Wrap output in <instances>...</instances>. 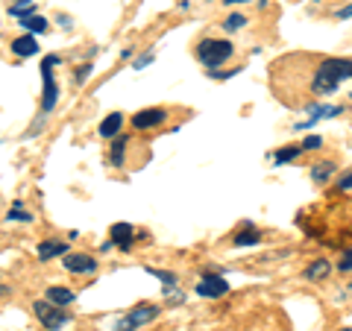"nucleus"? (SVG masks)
Wrapping results in <instances>:
<instances>
[{
  "mask_svg": "<svg viewBox=\"0 0 352 331\" xmlns=\"http://www.w3.org/2000/svg\"><path fill=\"white\" fill-rule=\"evenodd\" d=\"M344 80H352V62L349 59H326L320 68H317L311 88H314V94H332Z\"/></svg>",
  "mask_w": 352,
  "mask_h": 331,
  "instance_id": "nucleus-1",
  "label": "nucleus"
},
{
  "mask_svg": "<svg viewBox=\"0 0 352 331\" xmlns=\"http://www.w3.org/2000/svg\"><path fill=\"white\" fill-rule=\"evenodd\" d=\"M229 56H232V44L229 41L206 38V41H200V47H197V59H200L206 68H217V65H223Z\"/></svg>",
  "mask_w": 352,
  "mask_h": 331,
  "instance_id": "nucleus-2",
  "label": "nucleus"
},
{
  "mask_svg": "<svg viewBox=\"0 0 352 331\" xmlns=\"http://www.w3.org/2000/svg\"><path fill=\"white\" fill-rule=\"evenodd\" d=\"M32 311H36V317H38V323L44 326V328H50V331H59L65 323H68V314L62 311L59 305H53V302H36L32 305Z\"/></svg>",
  "mask_w": 352,
  "mask_h": 331,
  "instance_id": "nucleus-3",
  "label": "nucleus"
},
{
  "mask_svg": "<svg viewBox=\"0 0 352 331\" xmlns=\"http://www.w3.org/2000/svg\"><path fill=\"white\" fill-rule=\"evenodd\" d=\"M156 317H159L156 305H138V308H132L124 319H120V323L115 326V331H135L138 326H147L150 319H156Z\"/></svg>",
  "mask_w": 352,
  "mask_h": 331,
  "instance_id": "nucleus-4",
  "label": "nucleus"
},
{
  "mask_svg": "<svg viewBox=\"0 0 352 331\" xmlns=\"http://www.w3.org/2000/svg\"><path fill=\"white\" fill-rule=\"evenodd\" d=\"M59 62V56H47L41 62V73H44V103H41V109L44 112H50L53 106H56V80H53V65Z\"/></svg>",
  "mask_w": 352,
  "mask_h": 331,
  "instance_id": "nucleus-5",
  "label": "nucleus"
},
{
  "mask_svg": "<svg viewBox=\"0 0 352 331\" xmlns=\"http://www.w3.org/2000/svg\"><path fill=\"white\" fill-rule=\"evenodd\" d=\"M226 290H229L226 279H223V275H214V273H206L203 279H200V284H197V293L206 296V299H214V296H223Z\"/></svg>",
  "mask_w": 352,
  "mask_h": 331,
  "instance_id": "nucleus-6",
  "label": "nucleus"
},
{
  "mask_svg": "<svg viewBox=\"0 0 352 331\" xmlns=\"http://www.w3.org/2000/svg\"><path fill=\"white\" fill-rule=\"evenodd\" d=\"M62 264L68 273H94L97 270V261L91 255H65Z\"/></svg>",
  "mask_w": 352,
  "mask_h": 331,
  "instance_id": "nucleus-7",
  "label": "nucleus"
},
{
  "mask_svg": "<svg viewBox=\"0 0 352 331\" xmlns=\"http://www.w3.org/2000/svg\"><path fill=\"white\" fill-rule=\"evenodd\" d=\"M164 120V112L162 109H144V112H138L132 117V126L135 129H150V126H159Z\"/></svg>",
  "mask_w": 352,
  "mask_h": 331,
  "instance_id": "nucleus-8",
  "label": "nucleus"
},
{
  "mask_svg": "<svg viewBox=\"0 0 352 331\" xmlns=\"http://www.w3.org/2000/svg\"><path fill=\"white\" fill-rule=\"evenodd\" d=\"M65 252H68V244H62V240H44V244H38V261L59 258Z\"/></svg>",
  "mask_w": 352,
  "mask_h": 331,
  "instance_id": "nucleus-9",
  "label": "nucleus"
},
{
  "mask_svg": "<svg viewBox=\"0 0 352 331\" xmlns=\"http://www.w3.org/2000/svg\"><path fill=\"white\" fill-rule=\"evenodd\" d=\"M329 273H332V264H329L326 258H317L311 267L305 270V279H308V282H320V279H326Z\"/></svg>",
  "mask_w": 352,
  "mask_h": 331,
  "instance_id": "nucleus-10",
  "label": "nucleus"
},
{
  "mask_svg": "<svg viewBox=\"0 0 352 331\" xmlns=\"http://www.w3.org/2000/svg\"><path fill=\"white\" fill-rule=\"evenodd\" d=\"M308 115H311V120H302L300 126H311L314 120H320V117H335V115H340V109L338 106H311Z\"/></svg>",
  "mask_w": 352,
  "mask_h": 331,
  "instance_id": "nucleus-11",
  "label": "nucleus"
},
{
  "mask_svg": "<svg viewBox=\"0 0 352 331\" xmlns=\"http://www.w3.org/2000/svg\"><path fill=\"white\" fill-rule=\"evenodd\" d=\"M12 50L18 53V56H32V53L38 50V44H36V38H32V36H21V38L12 41Z\"/></svg>",
  "mask_w": 352,
  "mask_h": 331,
  "instance_id": "nucleus-12",
  "label": "nucleus"
},
{
  "mask_svg": "<svg viewBox=\"0 0 352 331\" xmlns=\"http://www.w3.org/2000/svg\"><path fill=\"white\" fill-rule=\"evenodd\" d=\"M129 240H132V226L129 223H115L112 226V244L129 247Z\"/></svg>",
  "mask_w": 352,
  "mask_h": 331,
  "instance_id": "nucleus-13",
  "label": "nucleus"
},
{
  "mask_svg": "<svg viewBox=\"0 0 352 331\" xmlns=\"http://www.w3.org/2000/svg\"><path fill=\"white\" fill-rule=\"evenodd\" d=\"M120 124H124V117H120L118 112H115V115H109L103 124H100V135H103V138H112L115 132L120 129Z\"/></svg>",
  "mask_w": 352,
  "mask_h": 331,
  "instance_id": "nucleus-14",
  "label": "nucleus"
},
{
  "mask_svg": "<svg viewBox=\"0 0 352 331\" xmlns=\"http://www.w3.org/2000/svg\"><path fill=\"white\" fill-rule=\"evenodd\" d=\"M47 299H50L53 305H71V302H74V293L65 290V288H50V290H47Z\"/></svg>",
  "mask_w": 352,
  "mask_h": 331,
  "instance_id": "nucleus-15",
  "label": "nucleus"
},
{
  "mask_svg": "<svg viewBox=\"0 0 352 331\" xmlns=\"http://www.w3.org/2000/svg\"><path fill=\"white\" fill-rule=\"evenodd\" d=\"M332 173H335V164H332V161H320V164H314L311 179H314V182H326Z\"/></svg>",
  "mask_w": 352,
  "mask_h": 331,
  "instance_id": "nucleus-16",
  "label": "nucleus"
},
{
  "mask_svg": "<svg viewBox=\"0 0 352 331\" xmlns=\"http://www.w3.org/2000/svg\"><path fill=\"white\" fill-rule=\"evenodd\" d=\"M252 244H258V231L252 229V226L235 235V247H252Z\"/></svg>",
  "mask_w": 352,
  "mask_h": 331,
  "instance_id": "nucleus-17",
  "label": "nucleus"
},
{
  "mask_svg": "<svg viewBox=\"0 0 352 331\" xmlns=\"http://www.w3.org/2000/svg\"><path fill=\"white\" fill-rule=\"evenodd\" d=\"M32 12H36V3H30V0H18V3L12 6V18H18V21L30 18Z\"/></svg>",
  "mask_w": 352,
  "mask_h": 331,
  "instance_id": "nucleus-18",
  "label": "nucleus"
},
{
  "mask_svg": "<svg viewBox=\"0 0 352 331\" xmlns=\"http://www.w3.org/2000/svg\"><path fill=\"white\" fill-rule=\"evenodd\" d=\"M21 27H27L30 32H44V30H47V21L38 18V15H30V18L21 21Z\"/></svg>",
  "mask_w": 352,
  "mask_h": 331,
  "instance_id": "nucleus-19",
  "label": "nucleus"
},
{
  "mask_svg": "<svg viewBox=\"0 0 352 331\" xmlns=\"http://www.w3.org/2000/svg\"><path fill=\"white\" fill-rule=\"evenodd\" d=\"M302 152V147H285V150H279L276 156H273V161L276 164H285V161H291V159H296Z\"/></svg>",
  "mask_w": 352,
  "mask_h": 331,
  "instance_id": "nucleus-20",
  "label": "nucleus"
},
{
  "mask_svg": "<svg viewBox=\"0 0 352 331\" xmlns=\"http://www.w3.org/2000/svg\"><path fill=\"white\" fill-rule=\"evenodd\" d=\"M129 141L126 138H118L112 144V164H124V150H126Z\"/></svg>",
  "mask_w": 352,
  "mask_h": 331,
  "instance_id": "nucleus-21",
  "label": "nucleus"
},
{
  "mask_svg": "<svg viewBox=\"0 0 352 331\" xmlns=\"http://www.w3.org/2000/svg\"><path fill=\"white\" fill-rule=\"evenodd\" d=\"M9 220H30V214H24V205L15 203L12 208H9Z\"/></svg>",
  "mask_w": 352,
  "mask_h": 331,
  "instance_id": "nucleus-22",
  "label": "nucleus"
},
{
  "mask_svg": "<svg viewBox=\"0 0 352 331\" xmlns=\"http://www.w3.org/2000/svg\"><path fill=\"white\" fill-rule=\"evenodd\" d=\"M338 267H340V273H349L352 270V249H346L344 255H340V261H338Z\"/></svg>",
  "mask_w": 352,
  "mask_h": 331,
  "instance_id": "nucleus-23",
  "label": "nucleus"
},
{
  "mask_svg": "<svg viewBox=\"0 0 352 331\" xmlns=\"http://www.w3.org/2000/svg\"><path fill=\"white\" fill-rule=\"evenodd\" d=\"M223 27L226 30H241V27H244V15H229Z\"/></svg>",
  "mask_w": 352,
  "mask_h": 331,
  "instance_id": "nucleus-24",
  "label": "nucleus"
},
{
  "mask_svg": "<svg viewBox=\"0 0 352 331\" xmlns=\"http://www.w3.org/2000/svg\"><path fill=\"white\" fill-rule=\"evenodd\" d=\"M320 144H323L320 135H311V138H305V141H302V150H317Z\"/></svg>",
  "mask_w": 352,
  "mask_h": 331,
  "instance_id": "nucleus-25",
  "label": "nucleus"
},
{
  "mask_svg": "<svg viewBox=\"0 0 352 331\" xmlns=\"http://www.w3.org/2000/svg\"><path fill=\"white\" fill-rule=\"evenodd\" d=\"M153 62V53H144L141 59H135V68H144V65H150Z\"/></svg>",
  "mask_w": 352,
  "mask_h": 331,
  "instance_id": "nucleus-26",
  "label": "nucleus"
},
{
  "mask_svg": "<svg viewBox=\"0 0 352 331\" xmlns=\"http://www.w3.org/2000/svg\"><path fill=\"white\" fill-rule=\"evenodd\" d=\"M338 187H340V191H349V187H352V173H346L344 179H340V185H338Z\"/></svg>",
  "mask_w": 352,
  "mask_h": 331,
  "instance_id": "nucleus-27",
  "label": "nucleus"
},
{
  "mask_svg": "<svg viewBox=\"0 0 352 331\" xmlns=\"http://www.w3.org/2000/svg\"><path fill=\"white\" fill-rule=\"evenodd\" d=\"M338 18H352V6H344V9H338Z\"/></svg>",
  "mask_w": 352,
  "mask_h": 331,
  "instance_id": "nucleus-28",
  "label": "nucleus"
},
{
  "mask_svg": "<svg viewBox=\"0 0 352 331\" xmlns=\"http://www.w3.org/2000/svg\"><path fill=\"white\" fill-rule=\"evenodd\" d=\"M85 76H88V68H80L76 71V82H85Z\"/></svg>",
  "mask_w": 352,
  "mask_h": 331,
  "instance_id": "nucleus-29",
  "label": "nucleus"
},
{
  "mask_svg": "<svg viewBox=\"0 0 352 331\" xmlns=\"http://www.w3.org/2000/svg\"><path fill=\"white\" fill-rule=\"evenodd\" d=\"M0 293H6V284L3 282H0Z\"/></svg>",
  "mask_w": 352,
  "mask_h": 331,
  "instance_id": "nucleus-30",
  "label": "nucleus"
},
{
  "mask_svg": "<svg viewBox=\"0 0 352 331\" xmlns=\"http://www.w3.org/2000/svg\"><path fill=\"white\" fill-rule=\"evenodd\" d=\"M226 3H241V0H226Z\"/></svg>",
  "mask_w": 352,
  "mask_h": 331,
  "instance_id": "nucleus-31",
  "label": "nucleus"
},
{
  "mask_svg": "<svg viewBox=\"0 0 352 331\" xmlns=\"http://www.w3.org/2000/svg\"><path fill=\"white\" fill-rule=\"evenodd\" d=\"M340 331H352V328H340Z\"/></svg>",
  "mask_w": 352,
  "mask_h": 331,
  "instance_id": "nucleus-32",
  "label": "nucleus"
}]
</instances>
